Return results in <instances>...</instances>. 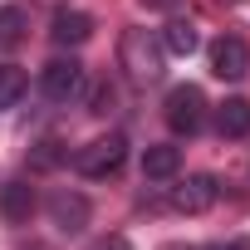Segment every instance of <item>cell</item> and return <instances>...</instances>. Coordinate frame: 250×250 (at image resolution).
Returning <instances> with one entry per match:
<instances>
[{"label":"cell","mask_w":250,"mask_h":250,"mask_svg":"<svg viewBox=\"0 0 250 250\" xmlns=\"http://www.w3.org/2000/svg\"><path fill=\"white\" fill-rule=\"evenodd\" d=\"M118 64L128 69L133 83H157L162 69H167V49H162V40H157L152 30H123V40H118Z\"/></svg>","instance_id":"cell-1"},{"label":"cell","mask_w":250,"mask_h":250,"mask_svg":"<svg viewBox=\"0 0 250 250\" xmlns=\"http://www.w3.org/2000/svg\"><path fill=\"white\" fill-rule=\"evenodd\" d=\"M123 162H128V138H123V133L93 138L88 147H79V152H74V172H79V177H88V182H103V177H113Z\"/></svg>","instance_id":"cell-2"},{"label":"cell","mask_w":250,"mask_h":250,"mask_svg":"<svg viewBox=\"0 0 250 250\" xmlns=\"http://www.w3.org/2000/svg\"><path fill=\"white\" fill-rule=\"evenodd\" d=\"M162 118H167V128L177 138H196L201 133V123H206V93L196 83H177L162 103Z\"/></svg>","instance_id":"cell-3"},{"label":"cell","mask_w":250,"mask_h":250,"mask_svg":"<svg viewBox=\"0 0 250 250\" xmlns=\"http://www.w3.org/2000/svg\"><path fill=\"white\" fill-rule=\"evenodd\" d=\"M40 88L49 103H74L83 93V64L79 59H49L40 69Z\"/></svg>","instance_id":"cell-4"},{"label":"cell","mask_w":250,"mask_h":250,"mask_svg":"<svg viewBox=\"0 0 250 250\" xmlns=\"http://www.w3.org/2000/svg\"><path fill=\"white\" fill-rule=\"evenodd\" d=\"M44 211H49L54 230H64V235H83V230H88V216H93L88 196H83V191H69V187H59V191L44 201Z\"/></svg>","instance_id":"cell-5"},{"label":"cell","mask_w":250,"mask_h":250,"mask_svg":"<svg viewBox=\"0 0 250 250\" xmlns=\"http://www.w3.org/2000/svg\"><path fill=\"white\" fill-rule=\"evenodd\" d=\"M206 59H211V74L216 79H245L250 74V44L240 40V35H221V40H211V49H206Z\"/></svg>","instance_id":"cell-6"},{"label":"cell","mask_w":250,"mask_h":250,"mask_svg":"<svg viewBox=\"0 0 250 250\" xmlns=\"http://www.w3.org/2000/svg\"><path fill=\"white\" fill-rule=\"evenodd\" d=\"M216 196H221V182H216L211 172H196V177H187V182L172 191V206L187 211V216H201V211L216 206Z\"/></svg>","instance_id":"cell-7"},{"label":"cell","mask_w":250,"mask_h":250,"mask_svg":"<svg viewBox=\"0 0 250 250\" xmlns=\"http://www.w3.org/2000/svg\"><path fill=\"white\" fill-rule=\"evenodd\" d=\"M40 211V196L30 182H5L0 187V221L5 226H30V216Z\"/></svg>","instance_id":"cell-8"},{"label":"cell","mask_w":250,"mask_h":250,"mask_svg":"<svg viewBox=\"0 0 250 250\" xmlns=\"http://www.w3.org/2000/svg\"><path fill=\"white\" fill-rule=\"evenodd\" d=\"M49 40H54L59 49L88 44V40H93V15H88V10H59V15L49 20Z\"/></svg>","instance_id":"cell-9"},{"label":"cell","mask_w":250,"mask_h":250,"mask_svg":"<svg viewBox=\"0 0 250 250\" xmlns=\"http://www.w3.org/2000/svg\"><path fill=\"white\" fill-rule=\"evenodd\" d=\"M177 172H182V147L152 143V147L143 152V177H147V182H172Z\"/></svg>","instance_id":"cell-10"},{"label":"cell","mask_w":250,"mask_h":250,"mask_svg":"<svg viewBox=\"0 0 250 250\" xmlns=\"http://www.w3.org/2000/svg\"><path fill=\"white\" fill-rule=\"evenodd\" d=\"M157 40H162V49H167V54H177V59H191V54L201 49V35H196V25H191V20H172Z\"/></svg>","instance_id":"cell-11"},{"label":"cell","mask_w":250,"mask_h":250,"mask_svg":"<svg viewBox=\"0 0 250 250\" xmlns=\"http://www.w3.org/2000/svg\"><path fill=\"white\" fill-rule=\"evenodd\" d=\"M216 133L221 138H245L250 133V103L245 98H226L216 108Z\"/></svg>","instance_id":"cell-12"},{"label":"cell","mask_w":250,"mask_h":250,"mask_svg":"<svg viewBox=\"0 0 250 250\" xmlns=\"http://www.w3.org/2000/svg\"><path fill=\"white\" fill-rule=\"evenodd\" d=\"M25 88H30V74H25L20 64H0V113L15 108V103L25 98Z\"/></svg>","instance_id":"cell-13"},{"label":"cell","mask_w":250,"mask_h":250,"mask_svg":"<svg viewBox=\"0 0 250 250\" xmlns=\"http://www.w3.org/2000/svg\"><path fill=\"white\" fill-rule=\"evenodd\" d=\"M30 30V15L20 5H0V49H15Z\"/></svg>","instance_id":"cell-14"},{"label":"cell","mask_w":250,"mask_h":250,"mask_svg":"<svg viewBox=\"0 0 250 250\" xmlns=\"http://www.w3.org/2000/svg\"><path fill=\"white\" fill-rule=\"evenodd\" d=\"M59 157H64V152H59V143H49V138H44V143L35 147V167H54Z\"/></svg>","instance_id":"cell-15"},{"label":"cell","mask_w":250,"mask_h":250,"mask_svg":"<svg viewBox=\"0 0 250 250\" xmlns=\"http://www.w3.org/2000/svg\"><path fill=\"white\" fill-rule=\"evenodd\" d=\"M108 108H113V88L103 83V88L93 93V108H88V113H108Z\"/></svg>","instance_id":"cell-16"},{"label":"cell","mask_w":250,"mask_h":250,"mask_svg":"<svg viewBox=\"0 0 250 250\" xmlns=\"http://www.w3.org/2000/svg\"><path fill=\"white\" fill-rule=\"evenodd\" d=\"M201 250H250V240H211V245H201Z\"/></svg>","instance_id":"cell-17"},{"label":"cell","mask_w":250,"mask_h":250,"mask_svg":"<svg viewBox=\"0 0 250 250\" xmlns=\"http://www.w3.org/2000/svg\"><path fill=\"white\" fill-rule=\"evenodd\" d=\"M143 5H152V10H172L177 0H143Z\"/></svg>","instance_id":"cell-18"},{"label":"cell","mask_w":250,"mask_h":250,"mask_svg":"<svg viewBox=\"0 0 250 250\" xmlns=\"http://www.w3.org/2000/svg\"><path fill=\"white\" fill-rule=\"evenodd\" d=\"M98 250H133L128 240H108V245H98Z\"/></svg>","instance_id":"cell-19"},{"label":"cell","mask_w":250,"mask_h":250,"mask_svg":"<svg viewBox=\"0 0 250 250\" xmlns=\"http://www.w3.org/2000/svg\"><path fill=\"white\" fill-rule=\"evenodd\" d=\"M30 250H54V245H30Z\"/></svg>","instance_id":"cell-20"}]
</instances>
